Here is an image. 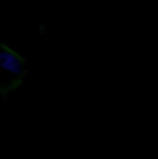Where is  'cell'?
Returning a JSON list of instances; mask_svg holds the SVG:
<instances>
[{"label":"cell","instance_id":"6da1fadb","mask_svg":"<svg viewBox=\"0 0 158 159\" xmlns=\"http://www.w3.org/2000/svg\"><path fill=\"white\" fill-rule=\"evenodd\" d=\"M27 61L11 48L0 43V93L19 89L27 73Z\"/></svg>","mask_w":158,"mask_h":159}]
</instances>
